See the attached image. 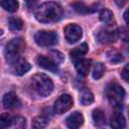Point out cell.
Returning <instances> with one entry per match:
<instances>
[{
  "instance_id": "obj_1",
  "label": "cell",
  "mask_w": 129,
  "mask_h": 129,
  "mask_svg": "<svg viewBox=\"0 0 129 129\" xmlns=\"http://www.w3.org/2000/svg\"><path fill=\"white\" fill-rule=\"evenodd\" d=\"M35 18L42 23L55 22L62 16V8L55 2H44L40 4L35 12Z\"/></svg>"
},
{
  "instance_id": "obj_2",
  "label": "cell",
  "mask_w": 129,
  "mask_h": 129,
  "mask_svg": "<svg viewBox=\"0 0 129 129\" xmlns=\"http://www.w3.org/2000/svg\"><path fill=\"white\" fill-rule=\"evenodd\" d=\"M31 86L38 95L43 97L48 96L53 90V83L51 79L41 73L35 74L31 78Z\"/></svg>"
},
{
  "instance_id": "obj_3",
  "label": "cell",
  "mask_w": 129,
  "mask_h": 129,
  "mask_svg": "<svg viewBox=\"0 0 129 129\" xmlns=\"http://www.w3.org/2000/svg\"><path fill=\"white\" fill-rule=\"evenodd\" d=\"M26 44L23 38L21 37H16L11 39L5 46V56L6 60L12 64L16 60L20 58V54L25 50Z\"/></svg>"
},
{
  "instance_id": "obj_4",
  "label": "cell",
  "mask_w": 129,
  "mask_h": 129,
  "mask_svg": "<svg viewBox=\"0 0 129 129\" xmlns=\"http://www.w3.org/2000/svg\"><path fill=\"white\" fill-rule=\"evenodd\" d=\"M107 98L112 106L115 108H120L122 106L124 97H125V91L124 89L118 85V84H111L107 88Z\"/></svg>"
},
{
  "instance_id": "obj_5",
  "label": "cell",
  "mask_w": 129,
  "mask_h": 129,
  "mask_svg": "<svg viewBox=\"0 0 129 129\" xmlns=\"http://www.w3.org/2000/svg\"><path fill=\"white\" fill-rule=\"evenodd\" d=\"M34 40L40 46H50L57 43V35L54 31L40 30L35 33Z\"/></svg>"
},
{
  "instance_id": "obj_6",
  "label": "cell",
  "mask_w": 129,
  "mask_h": 129,
  "mask_svg": "<svg viewBox=\"0 0 129 129\" xmlns=\"http://www.w3.org/2000/svg\"><path fill=\"white\" fill-rule=\"evenodd\" d=\"M73 104H74L73 98L69 94H63L59 96L54 102V112L61 115L67 111H69L73 107Z\"/></svg>"
},
{
  "instance_id": "obj_7",
  "label": "cell",
  "mask_w": 129,
  "mask_h": 129,
  "mask_svg": "<svg viewBox=\"0 0 129 129\" xmlns=\"http://www.w3.org/2000/svg\"><path fill=\"white\" fill-rule=\"evenodd\" d=\"M83 36V29L78 24H69L64 27V37L69 43H75Z\"/></svg>"
},
{
  "instance_id": "obj_8",
  "label": "cell",
  "mask_w": 129,
  "mask_h": 129,
  "mask_svg": "<svg viewBox=\"0 0 129 129\" xmlns=\"http://www.w3.org/2000/svg\"><path fill=\"white\" fill-rule=\"evenodd\" d=\"M84 124V116L80 112L70 114L66 119V125L69 129H79Z\"/></svg>"
},
{
  "instance_id": "obj_9",
  "label": "cell",
  "mask_w": 129,
  "mask_h": 129,
  "mask_svg": "<svg viewBox=\"0 0 129 129\" xmlns=\"http://www.w3.org/2000/svg\"><path fill=\"white\" fill-rule=\"evenodd\" d=\"M36 63L39 67H41L42 69L49 71L51 73H57L58 72L57 64L50 57H46L44 55H38L36 57Z\"/></svg>"
},
{
  "instance_id": "obj_10",
  "label": "cell",
  "mask_w": 129,
  "mask_h": 129,
  "mask_svg": "<svg viewBox=\"0 0 129 129\" xmlns=\"http://www.w3.org/2000/svg\"><path fill=\"white\" fill-rule=\"evenodd\" d=\"M3 105L7 109H17L21 106V102L14 92H9L3 97Z\"/></svg>"
},
{
  "instance_id": "obj_11",
  "label": "cell",
  "mask_w": 129,
  "mask_h": 129,
  "mask_svg": "<svg viewBox=\"0 0 129 129\" xmlns=\"http://www.w3.org/2000/svg\"><path fill=\"white\" fill-rule=\"evenodd\" d=\"M12 66V72L13 74L17 75V76H22L24 74H26L30 69H31V66L29 62H27L26 60L22 59V58H19L18 60H16L14 63L11 64Z\"/></svg>"
},
{
  "instance_id": "obj_12",
  "label": "cell",
  "mask_w": 129,
  "mask_h": 129,
  "mask_svg": "<svg viewBox=\"0 0 129 129\" xmlns=\"http://www.w3.org/2000/svg\"><path fill=\"white\" fill-rule=\"evenodd\" d=\"M110 126L112 129H125L126 120L121 112H115L110 118Z\"/></svg>"
},
{
  "instance_id": "obj_13",
  "label": "cell",
  "mask_w": 129,
  "mask_h": 129,
  "mask_svg": "<svg viewBox=\"0 0 129 129\" xmlns=\"http://www.w3.org/2000/svg\"><path fill=\"white\" fill-rule=\"evenodd\" d=\"M88 50H89V47H88V44L87 43H82L79 46L75 47L70 52V55H71L72 60H74L76 62V61L84 58V55L88 52Z\"/></svg>"
},
{
  "instance_id": "obj_14",
  "label": "cell",
  "mask_w": 129,
  "mask_h": 129,
  "mask_svg": "<svg viewBox=\"0 0 129 129\" xmlns=\"http://www.w3.org/2000/svg\"><path fill=\"white\" fill-rule=\"evenodd\" d=\"M98 39L102 43H110L117 39V32L112 30H101L98 33Z\"/></svg>"
},
{
  "instance_id": "obj_15",
  "label": "cell",
  "mask_w": 129,
  "mask_h": 129,
  "mask_svg": "<svg viewBox=\"0 0 129 129\" xmlns=\"http://www.w3.org/2000/svg\"><path fill=\"white\" fill-rule=\"evenodd\" d=\"M75 67H76L77 72L81 76H87L91 69V59L82 58L75 62Z\"/></svg>"
},
{
  "instance_id": "obj_16",
  "label": "cell",
  "mask_w": 129,
  "mask_h": 129,
  "mask_svg": "<svg viewBox=\"0 0 129 129\" xmlns=\"http://www.w3.org/2000/svg\"><path fill=\"white\" fill-rule=\"evenodd\" d=\"M49 123V117L46 114H41L36 116L32 120V127L34 129H43Z\"/></svg>"
},
{
  "instance_id": "obj_17",
  "label": "cell",
  "mask_w": 129,
  "mask_h": 129,
  "mask_svg": "<svg viewBox=\"0 0 129 129\" xmlns=\"http://www.w3.org/2000/svg\"><path fill=\"white\" fill-rule=\"evenodd\" d=\"M100 20L107 25H111L114 22V14L109 9H102L100 12Z\"/></svg>"
},
{
  "instance_id": "obj_18",
  "label": "cell",
  "mask_w": 129,
  "mask_h": 129,
  "mask_svg": "<svg viewBox=\"0 0 129 129\" xmlns=\"http://www.w3.org/2000/svg\"><path fill=\"white\" fill-rule=\"evenodd\" d=\"M0 6H2L8 12H15L18 9L19 3L15 0H2L0 1Z\"/></svg>"
},
{
  "instance_id": "obj_19",
  "label": "cell",
  "mask_w": 129,
  "mask_h": 129,
  "mask_svg": "<svg viewBox=\"0 0 129 129\" xmlns=\"http://www.w3.org/2000/svg\"><path fill=\"white\" fill-rule=\"evenodd\" d=\"M92 118H93L94 124L97 126H102L105 124V115H104L103 111L100 109H95L93 111Z\"/></svg>"
},
{
  "instance_id": "obj_20",
  "label": "cell",
  "mask_w": 129,
  "mask_h": 129,
  "mask_svg": "<svg viewBox=\"0 0 129 129\" xmlns=\"http://www.w3.org/2000/svg\"><path fill=\"white\" fill-rule=\"evenodd\" d=\"M12 123H13V118L10 114L8 113L0 114V129L8 128L12 125Z\"/></svg>"
},
{
  "instance_id": "obj_21",
  "label": "cell",
  "mask_w": 129,
  "mask_h": 129,
  "mask_svg": "<svg viewBox=\"0 0 129 129\" xmlns=\"http://www.w3.org/2000/svg\"><path fill=\"white\" fill-rule=\"evenodd\" d=\"M80 102L85 105V106H88L90 104H92L94 102V95L89 91V90H84L81 94V97H80Z\"/></svg>"
},
{
  "instance_id": "obj_22",
  "label": "cell",
  "mask_w": 129,
  "mask_h": 129,
  "mask_svg": "<svg viewBox=\"0 0 129 129\" xmlns=\"http://www.w3.org/2000/svg\"><path fill=\"white\" fill-rule=\"evenodd\" d=\"M105 66H104V63H102V62H98V63H96L95 64V67H94V69H93V72H92V76H93V78L95 79V80H99V79H101L102 77H103V75H104V73H105Z\"/></svg>"
},
{
  "instance_id": "obj_23",
  "label": "cell",
  "mask_w": 129,
  "mask_h": 129,
  "mask_svg": "<svg viewBox=\"0 0 129 129\" xmlns=\"http://www.w3.org/2000/svg\"><path fill=\"white\" fill-rule=\"evenodd\" d=\"M73 6H74V8H75V10L77 12L82 13V14H87V13H91V12H94L95 11L94 9L90 8L89 6H87L83 2H75L73 4Z\"/></svg>"
},
{
  "instance_id": "obj_24",
  "label": "cell",
  "mask_w": 129,
  "mask_h": 129,
  "mask_svg": "<svg viewBox=\"0 0 129 129\" xmlns=\"http://www.w3.org/2000/svg\"><path fill=\"white\" fill-rule=\"evenodd\" d=\"M9 27L12 30H20L23 27V22L18 17H11L9 19Z\"/></svg>"
},
{
  "instance_id": "obj_25",
  "label": "cell",
  "mask_w": 129,
  "mask_h": 129,
  "mask_svg": "<svg viewBox=\"0 0 129 129\" xmlns=\"http://www.w3.org/2000/svg\"><path fill=\"white\" fill-rule=\"evenodd\" d=\"M108 55H109V56H108V57H109V60H110L111 62L117 63V62H120V61H122V60H123L122 55H121L120 53L116 52V51H111Z\"/></svg>"
},
{
  "instance_id": "obj_26",
  "label": "cell",
  "mask_w": 129,
  "mask_h": 129,
  "mask_svg": "<svg viewBox=\"0 0 129 129\" xmlns=\"http://www.w3.org/2000/svg\"><path fill=\"white\" fill-rule=\"evenodd\" d=\"M50 56H51V59L57 64L58 62H61L63 60V54L57 50H52L50 51Z\"/></svg>"
},
{
  "instance_id": "obj_27",
  "label": "cell",
  "mask_w": 129,
  "mask_h": 129,
  "mask_svg": "<svg viewBox=\"0 0 129 129\" xmlns=\"http://www.w3.org/2000/svg\"><path fill=\"white\" fill-rule=\"evenodd\" d=\"M121 77L123 78V80L125 82H128L129 81V66L126 64L123 70H122V73H121Z\"/></svg>"
},
{
  "instance_id": "obj_28",
  "label": "cell",
  "mask_w": 129,
  "mask_h": 129,
  "mask_svg": "<svg viewBox=\"0 0 129 129\" xmlns=\"http://www.w3.org/2000/svg\"><path fill=\"white\" fill-rule=\"evenodd\" d=\"M124 19H125L126 23H128V10H126L124 13Z\"/></svg>"
},
{
  "instance_id": "obj_29",
  "label": "cell",
  "mask_w": 129,
  "mask_h": 129,
  "mask_svg": "<svg viewBox=\"0 0 129 129\" xmlns=\"http://www.w3.org/2000/svg\"><path fill=\"white\" fill-rule=\"evenodd\" d=\"M2 33H3V31H2V30H0V35H2Z\"/></svg>"
}]
</instances>
